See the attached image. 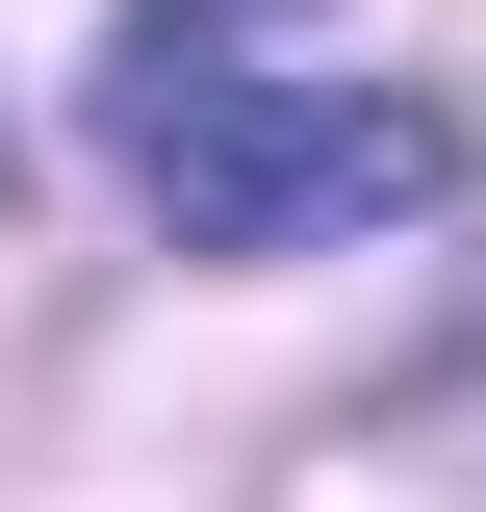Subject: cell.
<instances>
[{
	"label": "cell",
	"instance_id": "cell-1",
	"mask_svg": "<svg viewBox=\"0 0 486 512\" xmlns=\"http://www.w3.org/2000/svg\"><path fill=\"white\" fill-rule=\"evenodd\" d=\"M103 154H128V205L180 256H333V231H410V205L461 180L435 103H384V77H256V52H180V26L103 52Z\"/></svg>",
	"mask_w": 486,
	"mask_h": 512
},
{
	"label": "cell",
	"instance_id": "cell-2",
	"mask_svg": "<svg viewBox=\"0 0 486 512\" xmlns=\"http://www.w3.org/2000/svg\"><path fill=\"white\" fill-rule=\"evenodd\" d=\"M154 26H180V52H256V26H307V0H154Z\"/></svg>",
	"mask_w": 486,
	"mask_h": 512
}]
</instances>
